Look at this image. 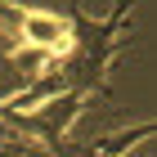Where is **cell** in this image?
<instances>
[{
	"mask_svg": "<svg viewBox=\"0 0 157 157\" xmlns=\"http://www.w3.org/2000/svg\"><path fill=\"white\" fill-rule=\"evenodd\" d=\"M81 103L85 99L76 94V90H63V94L45 99V103H36V108H23V112H13L9 103H5L0 130L18 135V139H27V144H40L49 157H72L67 130H72V121L81 117Z\"/></svg>",
	"mask_w": 157,
	"mask_h": 157,
	"instance_id": "1",
	"label": "cell"
},
{
	"mask_svg": "<svg viewBox=\"0 0 157 157\" xmlns=\"http://www.w3.org/2000/svg\"><path fill=\"white\" fill-rule=\"evenodd\" d=\"M18 45H27V49H40V54H54L59 59L63 54V45H67V13L63 9H49V13H40V9H18Z\"/></svg>",
	"mask_w": 157,
	"mask_h": 157,
	"instance_id": "2",
	"label": "cell"
},
{
	"mask_svg": "<svg viewBox=\"0 0 157 157\" xmlns=\"http://www.w3.org/2000/svg\"><path fill=\"white\" fill-rule=\"evenodd\" d=\"M153 121H139V126H130V130H121V135H103V139H94L90 144V153H103V157H121L130 144H148L153 139Z\"/></svg>",
	"mask_w": 157,
	"mask_h": 157,
	"instance_id": "3",
	"label": "cell"
},
{
	"mask_svg": "<svg viewBox=\"0 0 157 157\" xmlns=\"http://www.w3.org/2000/svg\"><path fill=\"white\" fill-rule=\"evenodd\" d=\"M27 153H32V144H27V139H18V135H9V139L0 144V157H27Z\"/></svg>",
	"mask_w": 157,
	"mask_h": 157,
	"instance_id": "4",
	"label": "cell"
},
{
	"mask_svg": "<svg viewBox=\"0 0 157 157\" xmlns=\"http://www.w3.org/2000/svg\"><path fill=\"white\" fill-rule=\"evenodd\" d=\"M72 157H103V153H90V148H85V153H76V148H72ZM135 157H148V153H135Z\"/></svg>",
	"mask_w": 157,
	"mask_h": 157,
	"instance_id": "5",
	"label": "cell"
}]
</instances>
